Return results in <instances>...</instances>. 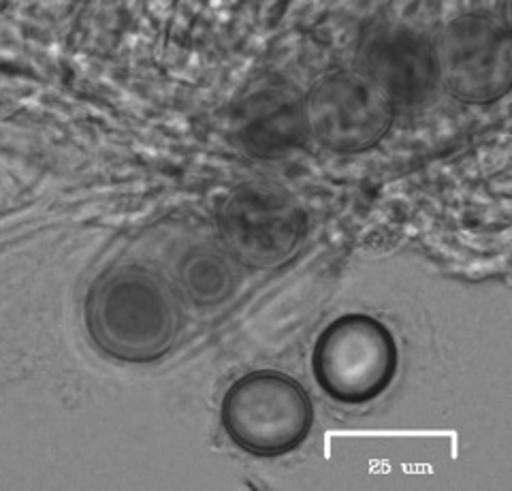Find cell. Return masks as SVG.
<instances>
[{"label":"cell","mask_w":512,"mask_h":491,"mask_svg":"<svg viewBox=\"0 0 512 491\" xmlns=\"http://www.w3.org/2000/svg\"><path fill=\"white\" fill-rule=\"evenodd\" d=\"M88 338L103 355L131 366L163 359L182 329L171 282L154 267L122 263L96 276L84 299Z\"/></svg>","instance_id":"1"},{"label":"cell","mask_w":512,"mask_h":491,"mask_svg":"<svg viewBox=\"0 0 512 491\" xmlns=\"http://www.w3.org/2000/svg\"><path fill=\"white\" fill-rule=\"evenodd\" d=\"M220 423L242 451L280 457L308 440L314 404L297 378L278 370H256L239 376L222 395Z\"/></svg>","instance_id":"2"},{"label":"cell","mask_w":512,"mask_h":491,"mask_svg":"<svg viewBox=\"0 0 512 491\" xmlns=\"http://www.w3.org/2000/svg\"><path fill=\"white\" fill-rule=\"evenodd\" d=\"M216 225L235 261L256 269H276L297 255L306 237L308 216L282 184L246 180L224 195Z\"/></svg>","instance_id":"3"},{"label":"cell","mask_w":512,"mask_h":491,"mask_svg":"<svg viewBox=\"0 0 512 491\" xmlns=\"http://www.w3.org/2000/svg\"><path fill=\"white\" fill-rule=\"evenodd\" d=\"M399 351L391 329L363 312L331 321L314 344L312 372L333 402L367 404L391 387Z\"/></svg>","instance_id":"4"},{"label":"cell","mask_w":512,"mask_h":491,"mask_svg":"<svg viewBox=\"0 0 512 491\" xmlns=\"http://www.w3.org/2000/svg\"><path fill=\"white\" fill-rule=\"evenodd\" d=\"M438 84L463 105H491L512 84V39L485 13H461L434 43Z\"/></svg>","instance_id":"5"},{"label":"cell","mask_w":512,"mask_h":491,"mask_svg":"<svg viewBox=\"0 0 512 491\" xmlns=\"http://www.w3.org/2000/svg\"><path fill=\"white\" fill-rule=\"evenodd\" d=\"M395 109L387 94L361 71H333L308 92V133L329 152L363 154L387 139Z\"/></svg>","instance_id":"6"},{"label":"cell","mask_w":512,"mask_h":491,"mask_svg":"<svg viewBox=\"0 0 512 491\" xmlns=\"http://www.w3.org/2000/svg\"><path fill=\"white\" fill-rule=\"evenodd\" d=\"M359 69L395 107L429 103L438 88L434 45L406 26L382 24L367 30L359 43Z\"/></svg>","instance_id":"7"},{"label":"cell","mask_w":512,"mask_h":491,"mask_svg":"<svg viewBox=\"0 0 512 491\" xmlns=\"http://www.w3.org/2000/svg\"><path fill=\"white\" fill-rule=\"evenodd\" d=\"M308 135L306 99L288 82L256 88L239 112V139L259 158L291 154Z\"/></svg>","instance_id":"8"},{"label":"cell","mask_w":512,"mask_h":491,"mask_svg":"<svg viewBox=\"0 0 512 491\" xmlns=\"http://www.w3.org/2000/svg\"><path fill=\"white\" fill-rule=\"evenodd\" d=\"M180 291L197 306H218L231 299L239 287L233 263L220 250L195 246L175 265Z\"/></svg>","instance_id":"9"}]
</instances>
